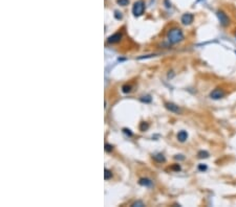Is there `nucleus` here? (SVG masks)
Here are the masks:
<instances>
[{"label":"nucleus","instance_id":"1","mask_svg":"<svg viewBox=\"0 0 236 207\" xmlns=\"http://www.w3.org/2000/svg\"><path fill=\"white\" fill-rule=\"evenodd\" d=\"M167 38H168V41L171 44H177V43L182 42L185 37L182 29L178 28V27H173L168 31Z\"/></svg>","mask_w":236,"mask_h":207},{"label":"nucleus","instance_id":"2","mask_svg":"<svg viewBox=\"0 0 236 207\" xmlns=\"http://www.w3.org/2000/svg\"><path fill=\"white\" fill-rule=\"evenodd\" d=\"M145 11V2L143 0H139V1L134 2L133 6H132V13L136 17H140L144 14Z\"/></svg>","mask_w":236,"mask_h":207},{"label":"nucleus","instance_id":"3","mask_svg":"<svg viewBox=\"0 0 236 207\" xmlns=\"http://www.w3.org/2000/svg\"><path fill=\"white\" fill-rule=\"evenodd\" d=\"M216 15H217V17H218V20H219V22H221V24L224 27H227L230 25L231 20H230V18H229V16L227 15L224 11H217Z\"/></svg>","mask_w":236,"mask_h":207},{"label":"nucleus","instance_id":"4","mask_svg":"<svg viewBox=\"0 0 236 207\" xmlns=\"http://www.w3.org/2000/svg\"><path fill=\"white\" fill-rule=\"evenodd\" d=\"M224 94H226V92H224V90L223 89V88H215L214 90L211 91V93H210V97H211L212 99H221V97L224 96Z\"/></svg>","mask_w":236,"mask_h":207},{"label":"nucleus","instance_id":"5","mask_svg":"<svg viewBox=\"0 0 236 207\" xmlns=\"http://www.w3.org/2000/svg\"><path fill=\"white\" fill-rule=\"evenodd\" d=\"M194 21V15L191 13H186L182 16L180 18V22H182L184 25H190L192 24V22Z\"/></svg>","mask_w":236,"mask_h":207},{"label":"nucleus","instance_id":"6","mask_svg":"<svg viewBox=\"0 0 236 207\" xmlns=\"http://www.w3.org/2000/svg\"><path fill=\"white\" fill-rule=\"evenodd\" d=\"M165 108H166L168 111H170V112L176 113V114L182 113V109L174 103H169V102H167V103H165Z\"/></svg>","mask_w":236,"mask_h":207},{"label":"nucleus","instance_id":"7","mask_svg":"<svg viewBox=\"0 0 236 207\" xmlns=\"http://www.w3.org/2000/svg\"><path fill=\"white\" fill-rule=\"evenodd\" d=\"M123 38V35L121 33H116L113 34V35L109 36L108 39H107V42L109 43V44H116V43H119L121 40H122Z\"/></svg>","mask_w":236,"mask_h":207},{"label":"nucleus","instance_id":"8","mask_svg":"<svg viewBox=\"0 0 236 207\" xmlns=\"http://www.w3.org/2000/svg\"><path fill=\"white\" fill-rule=\"evenodd\" d=\"M176 137H177V140L180 142H185L188 139V133L186 131H184V130H183V131L178 132Z\"/></svg>","mask_w":236,"mask_h":207},{"label":"nucleus","instance_id":"9","mask_svg":"<svg viewBox=\"0 0 236 207\" xmlns=\"http://www.w3.org/2000/svg\"><path fill=\"white\" fill-rule=\"evenodd\" d=\"M139 184L141 186H145V187H150L152 186V181L148 178H141L139 180Z\"/></svg>","mask_w":236,"mask_h":207},{"label":"nucleus","instance_id":"10","mask_svg":"<svg viewBox=\"0 0 236 207\" xmlns=\"http://www.w3.org/2000/svg\"><path fill=\"white\" fill-rule=\"evenodd\" d=\"M153 159H154V160L157 161V162H159V163H162V162H165V161H166V158H165V156L163 155V154H161V153L153 155Z\"/></svg>","mask_w":236,"mask_h":207},{"label":"nucleus","instance_id":"11","mask_svg":"<svg viewBox=\"0 0 236 207\" xmlns=\"http://www.w3.org/2000/svg\"><path fill=\"white\" fill-rule=\"evenodd\" d=\"M209 153L207 151H199L197 153V157L199 159H207L209 158Z\"/></svg>","mask_w":236,"mask_h":207},{"label":"nucleus","instance_id":"12","mask_svg":"<svg viewBox=\"0 0 236 207\" xmlns=\"http://www.w3.org/2000/svg\"><path fill=\"white\" fill-rule=\"evenodd\" d=\"M140 101H141L142 103L149 104V103L152 102V97H151L150 95H144V96H142L141 99H140Z\"/></svg>","mask_w":236,"mask_h":207},{"label":"nucleus","instance_id":"13","mask_svg":"<svg viewBox=\"0 0 236 207\" xmlns=\"http://www.w3.org/2000/svg\"><path fill=\"white\" fill-rule=\"evenodd\" d=\"M112 177V172L109 170H107V168H105L104 170V179L105 180H109V179H111Z\"/></svg>","mask_w":236,"mask_h":207},{"label":"nucleus","instance_id":"14","mask_svg":"<svg viewBox=\"0 0 236 207\" xmlns=\"http://www.w3.org/2000/svg\"><path fill=\"white\" fill-rule=\"evenodd\" d=\"M148 128H149V125H148L147 122L142 121L141 124H140V130H141L142 132H144V131H146V130H148Z\"/></svg>","mask_w":236,"mask_h":207},{"label":"nucleus","instance_id":"15","mask_svg":"<svg viewBox=\"0 0 236 207\" xmlns=\"http://www.w3.org/2000/svg\"><path fill=\"white\" fill-rule=\"evenodd\" d=\"M116 2H118V4L121 6H126L129 4V0H116Z\"/></svg>","mask_w":236,"mask_h":207},{"label":"nucleus","instance_id":"16","mask_svg":"<svg viewBox=\"0 0 236 207\" xmlns=\"http://www.w3.org/2000/svg\"><path fill=\"white\" fill-rule=\"evenodd\" d=\"M131 88H132V87H131L130 85H124V86L122 87V91H123L124 93H129L130 91H131Z\"/></svg>","mask_w":236,"mask_h":207},{"label":"nucleus","instance_id":"17","mask_svg":"<svg viewBox=\"0 0 236 207\" xmlns=\"http://www.w3.org/2000/svg\"><path fill=\"white\" fill-rule=\"evenodd\" d=\"M112 150H113V145L109 144V143H105V151H106L107 153H110Z\"/></svg>","mask_w":236,"mask_h":207},{"label":"nucleus","instance_id":"18","mask_svg":"<svg viewBox=\"0 0 236 207\" xmlns=\"http://www.w3.org/2000/svg\"><path fill=\"white\" fill-rule=\"evenodd\" d=\"M114 18H116V19H118V20H121L123 18L122 13L119 12V11H116V12H114Z\"/></svg>","mask_w":236,"mask_h":207},{"label":"nucleus","instance_id":"19","mask_svg":"<svg viewBox=\"0 0 236 207\" xmlns=\"http://www.w3.org/2000/svg\"><path fill=\"white\" fill-rule=\"evenodd\" d=\"M131 206L132 207H137V206L140 207V206H145V204H144L142 201H137V202H134V203H132Z\"/></svg>","mask_w":236,"mask_h":207},{"label":"nucleus","instance_id":"20","mask_svg":"<svg viewBox=\"0 0 236 207\" xmlns=\"http://www.w3.org/2000/svg\"><path fill=\"white\" fill-rule=\"evenodd\" d=\"M123 133L126 134L127 136H129V137H131V136H132V132L130 131L129 129H127V128H124V129H123Z\"/></svg>","mask_w":236,"mask_h":207},{"label":"nucleus","instance_id":"21","mask_svg":"<svg viewBox=\"0 0 236 207\" xmlns=\"http://www.w3.org/2000/svg\"><path fill=\"white\" fill-rule=\"evenodd\" d=\"M207 165L206 164H203V163H201V164H198V170H201V172H205V170H207Z\"/></svg>","mask_w":236,"mask_h":207},{"label":"nucleus","instance_id":"22","mask_svg":"<svg viewBox=\"0 0 236 207\" xmlns=\"http://www.w3.org/2000/svg\"><path fill=\"white\" fill-rule=\"evenodd\" d=\"M171 170H175V172H180V164H174V165L171 167Z\"/></svg>","mask_w":236,"mask_h":207},{"label":"nucleus","instance_id":"23","mask_svg":"<svg viewBox=\"0 0 236 207\" xmlns=\"http://www.w3.org/2000/svg\"><path fill=\"white\" fill-rule=\"evenodd\" d=\"M174 159H176V160H184L185 157L183 155H175L174 156Z\"/></svg>","mask_w":236,"mask_h":207},{"label":"nucleus","instance_id":"24","mask_svg":"<svg viewBox=\"0 0 236 207\" xmlns=\"http://www.w3.org/2000/svg\"><path fill=\"white\" fill-rule=\"evenodd\" d=\"M234 37H235V39H236V29H235V31H234Z\"/></svg>","mask_w":236,"mask_h":207}]
</instances>
